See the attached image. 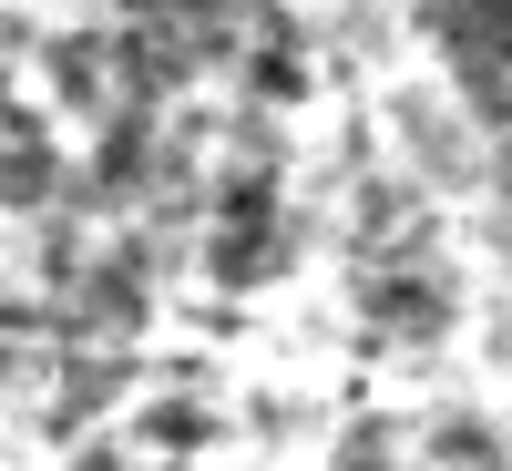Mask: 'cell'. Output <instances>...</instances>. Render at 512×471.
Instances as JSON below:
<instances>
[{
	"mask_svg": "<svg viewBox=\"0 0 512 471\" xmlns=\"http://www.w3.org/2000/svg\"><path fill=\"white\" fill-rule=\"evenodd\" d=\"M216 267H226L236 287H256V277L277 267V195H267V175L226 185V246H216Z\"/></svg>",
	"mask_w": 512,
	"mask_h": 471,
	"instance_id": "6da1fadb",
	"label": "cell"
},
{
	"mask_svg": "<svg viewBox=\"0 0 512 471\" xmlns=\"http://www.w3.org/2000/svg\"><path fill=\"white\" fill-rule=\"evenodd\" d=\"M451 31L472 62H502L512 72V0H451Z\"/></svg>",
	"mask_w": 512,
	"mask_h": 471,
	"instance_id": "7a4b0ae2",
	"label": "cell"
},
{
	"mask_svg": "<svg viewBox=\"0 0 512 471\" xmlns=\"http://www.w3.org/2000/svg\"><path fill=\"white\" fill-rule=\"evenodd\" d=\"M369 318H390L400 338H420V328H441V318H451V297H441V287H379V297H369Z\"/></svg>",
	"mask_w": 512,
	"mask_h": 471,
	"instance_id": "3957f363",
	"label": "cell"
}]
</instances>
